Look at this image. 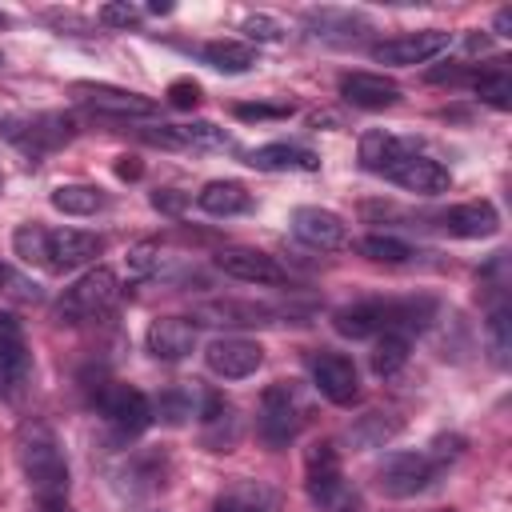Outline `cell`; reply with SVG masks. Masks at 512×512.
<instances>
[{"instance_id":"23","label":"cell","mask_w":512,"mask_h":512,"mask_svg":"<svg viewBox=\"0 0 512 512\" xmlns=\"http://www.w3.org/2000/svg\"><path fill=\"white\" fill-rule=\"evenodd\" d=\"M200 440L208 452H232L240 444V416L228 400L208 396L204 412H200Z\"/></svg>"},{"instance_id":"29","label":"cell","mask_w":512,"mask_h":512,"mask_svg":"<svg viewBox=\"0 0 512 512\" xmlns=\"http://www.w3.org/2000/svg\"><path fill=\"white\" fill-rule=\"evenodd\" d=\"M48 200L64 216H96L100 208H108V196L96 184H60V188H52Z\"/></svg>"},{"instance_id":"18","label":"cell","mask_w":512,"mask_h":512,"mask_svg":"<svg viewBox=\"0 0 512 512\" xmlns=\"http://www.w3.org/2000/svg\"><path fill=\"white\" fill-rule=\"evenodd\" d=\"M216 268L244 284H288V272L276 264V256L256 252V248H224L216 256Z\"/></svg>"},{"instance_id":"37","label":"cell","mask_w":512,"mask_h":512,"mask_svg":"<svg viewBox=\"0 0 512 512\" xmlns=\"http://www.w3.org/2000/svg\"><path fill=\"white\" fill-rule=\"evenodd\" d=\"M488 352H492V364H508V352H512V320H508V308H492L488 312Z\"/></svg>"},{"instance_id":"42","label":"cell","mask_w":512,"mask_h":512,"mask_svg":"<svg viewBox=\"0 0 512 512\" xmlns=\"http://www.w3.org/2000/svg\"><path fill=\"white\" fill-rule=\"evenodd\" d=\"M232 112L240 120H288L296 108L292 104H236Z\"/></svg>"},{"instance_id":"21","label":"cell","mask_w":512,"mask_h":512,"mask_svg":"<svg viewBox=\"0 0 512 512\" xmlns=\"http://www.w3.org/2000/svg\"><path fill=\"white\" fill-rule=\"evenodd\" d=\"M144 344L156 360H184L196 348V324H188L184 316H156L144 332Z\"/></svg>"},{"instance_id":"31","label":"cell","mask_w":512,"mask_h":512,"mask_svg":"<svg viewBox=\"0 0 512 512\" xmlns=\"http://www.w3.org/2000/svg\"><path fill=\"white\" fill-rule=\"evenodd\" d=\"M368 364H372L376 376H396V372L408 364V336H404V332H380V340H376Z\"/></svg>"},{"instance_id":"13","label":"cell","mask_w":512,"mask_h":512,"mask_svg":"<svg viewBox=\"0 0 512 512\" xmlns=\"http://www.w3.org/2000/svg\"><path fill=\"white\" fill-rule=\"evenodd\" d=\"M280 316H296V308H276L264 300H212L196 308L200 324H232V328H256V324H276Z\"/></svg>"},{"instance_id":"10","label":"cell","mask_w":512,"mask_h":512,"mask_svg":"<svg viewBox=\"0 0 512 512\" xmlns=\"http://www.w3.org/2000/svg\"><path fill=\"white\" fill-rule=\"evenodd\" d=\"M168 472H172V460H168L164 448H140L128 460H120L116 488L124 496H152V492H160L168 484Z\"/></svg>"},{"instance_id":"45","label":"cell","mask_w":512,"mask_h":512,"mask_svg":"<svg viewBox=\"0 0 512 512\" xmlns=\"http://www.w3.org/2000/svg\"><path fill=\"white\" fill-rule=\"evenodd\" d=\"M184 204H188V196L176 192V188H160V192H152V208H160V212H168V216H176Z\"/></svg>"},{"instance_id":"32","label":"cell","mask_w":512,"mask_h":512,"mask_svg":"<svg viewBox=\"0 0 512 512\" xmlns=\"http://www.w3.org/2000/svg\"><path fill=\"white\" fill-rule=\"evenodd\" d=\"M12 248L24 264H36V268H48V228L44 224H20L12 232Z\"/></svg>"},{"instance_id":"35","label":"cell","mask_w":512,"mask_h":512,"mask_svg":"<svg viewBox=\"0 0 512 512\" xmlns=\"http://www.w3.org/2000/svg\"><path fill=\"white\" fill-rule=\"evenodd\" d=\"M472 88L480 92V100L484 104H492V108H508L512 104V80H508V72L504 68H476V80H472Z\"/></svg>"},{"instance_id":"38","label":"cell","mask_w":512,"mask_h":512,"mask_svg":"<svg viewBox=\"0 0 512 512\" xmlns=\"http://www.w3.org/2000/svg\"><path fill=\"white\" fill-rule=\"evenodd\" d=\"M240 32H244L248 40H264V44H272V40L284 36V24H280L276 16H268V12H252V16H244Z\"/></svg>"},{"instance_id":"34","label":"cell","mask_w":512,"mask_h":512,"mask_svg":"<svg viewBox=\"0 0 512 512\" xmlns=\"http://www.w3.org/2000/svg\"><path fill=\"white\" fill-rule=\"evenodd\" d=\"M196 416V404H192V396L184 392V388H164L160 396H156V404H152V420H160V424H168V428H180V424H188Z\"/></svg>"},{"instance_id":"22","label":"cell","mask_w":512,"mask_h":512,"mask_svg":"<svg viewBox=\"0 0 512 512\" xmlns=\"http://www.w3.org/2000/svg\"><path fill=\"white\" fill-rule=\"evenodd\" d=\"M340 96L352 108L380 112V108H392L400 100V88L388 76H380V72H344L340 76Z\"/></svg>"},{"instance_id":"33","label":"cell","mask_w":512,"mask_h":512,"mask_svg":"<svg viewBox=\"0 0 512 512\" xmlns=\"http://www.w3.org/2000/svg\"><path fill=\"white\" fill-rule=\"evenodd\" d=\"M356 248H360V256H368V260H376V264H408V260L416 256L412 244H404L400 236H384V232L364 236Z\"/></svg>"},{"instance_id":"6","label":"cell","mask_w":512,"mask_h":512,"mask_svg":"<svg viewBox=\"0 0 512 512\" xmlns=\"http://www.w3.org/2000/svg\"><path fill=\"white\" fill-rule=\"evenodd\" d=\"M448 48H452V32H444V28H420V32H404V36H392V40L372 44V60L376 64H388V68H416V64L436 60Z\"/></svg>"},{"instance_id":"1","label":"cell","mask_w":512,"mask_h":512,"mask_svg":"<svg viewBox=\"0 0 512 512\" xmlns=\"http://www.w3.org/2000/svg\"><path fill=\"white\" fill-rule=\"evenodd\" d=\"M16 460H20V472H24L28 488L44 504V512H68L64 508V496H68V456H64L56 432L44 420H28L20 428Z\"/></svg>"},{"instance_id":"46","label":"cell","mask_w":512,"mask_h":512,"mask_svg":"<svg viewBox=\"0 0 512 512\" xmlns=\"http://www.w3.org/2000/svg\"><path fill=\"white\" fill-rule=\"evenodd\" d=\"M116 176H124V180H136V176H140V164H136V156H120V164H116Z\"/></svg>"},{"instance_id":"14","label":"cell","mask_w":512,"mask_h":512,"mask_svg":"<svg viewBox=\"0 0 512 512\" xmlns=\"http://www.w3.org/2000/svg\"><path fill=\"white\" fill-rule=\"evenodd\" d=\"M204 364L224 380H244L264 364V348L248 336H220L204 348Z\"/></svg>"},{"instance_id":"20","label":"cell","mask_w":512,"mask_h":512,"mask_svg":"<svg viewBox=\"0 0 512 512\" xmlns=\"http://www.w3.org/2000/svg\"><path fill=\"white\" fill-rule=\"evenodd\" d=\"M436 220H440V228H444L448 236H460V240H484V236H496V232H500V212H496L488 200L452 204V208H444Z\"/></svg>"},{"instance_id":"47","label":"cell","mask_w":512,"mask_h":512,"mask_svg":"<svg viewBox=\"0 0 512 512\" xmlns=\"http://www.w3.org/2000/svg\"><path fill=\"white\" fill-rule=\"evenodd\" d=\"M508 28H512V8H500V12H496V32L508 36Z\"/></svg>"},{"instance_id":"7","label":"cell","mask_w":512,"mask_h":512,"mask_svg":"<svg viewBox=\"0 0 512 512\" xmlns=\"http://www.w3.org/2000/svg\"><path fill=\"white\" fill-rule=\"evenodd\" d=\"M304 488H308V500L328 512L348 488H344V468H340V452L332 440H320L304 452Z\"/></svg>"},{"instance_id":"11","label":"cell","mask_w":512,"mask_h":512,"mask_svg":"<svg viewBox=\"0 0 512 512\" xmlns=\"http://www.w3.org/2000/svg\"><path fill=\"white\" fill-rule=\"evenodd\" d=\"M140 136L156 148H192V152H220L228 148V132L216 128L212 120H192V124H156V128H140Z\"/></svg>"},{"instance_id":"8","label":"cell","mask_w":512,"mask_h":512,"mask_svg":"<svg viewBox=\"0 0 512 512\" xmlns=\"http://www.w3.org/2000/svg\"><path fill=\"white\" fill-rule=\"evenodd\" d=\"M96 404H100V416L120 436H140L152 424V400L140 388H132V384H104Z\"/></svg>"},{"instance_id":"4","label":"cell","mask_w":512,"mask_h":512,"mask_svg":"<svg viewBox=\"0 0 512 512\" xmlns=\"http://www.w3.org/2000/svg\"><path fill=\"white\" fill-rule=\"evenodd\" d=\"M304 424V404L296 396V384L292 380H276L264 388L260 396V416H256V428H260V440L268 448H284L296 440Z\"/></svg>"},{"instance_id":"44","label":"cell","mask_w":512,"mask_h":512,"mask_svg":"<svg viewBox=\"0 0 512 512\" xmlns=\"http://www.w3.org/2000/svg\"><path fill=\"white\" fill-rule=\"evenodd\" d=\"M168 104L172 108H196L200 104V84L196 80H172L168 84Z\"/></svg>"},{"instance_id":"48","label":"cell","mask_w":512,"mask_h":512,"mask_svg":"<svg viewBox=\"0 0 512 512\" xmlns=\"http://www.w3.org/2000/svg\"><path fill=\"white\" fill-rule=\"evenodd\" d=\"M148 12H172V4L168 0H156V4H148Z\"/></svg>"},{"instance_id":"5","label":"cell","mask_w":512,"mask_h":512,"mask_svg":"<svg viewBox=\"0 0 512 512\" xmlns=\"http://www.w3.org/2000/svg\"><path fill=\"white\" fill-rule=\"evenodd\" d=\"M0 136L16 144L28 156H44L72 140V120L60 112H40V116H0Z\"/></svg>"},{"instance_id":"50","label":"cell","mask_w":512,"mask_h":512,"mask_svg":"<svg viewBox=\"0 0 512 512\" xmlns=\"http://www.w3.org/2000/svg\"><path fill=\"white\" fill-rule=\"evenodd\" d=\"M440 512H452V508H440Z\"/></svg>"},{"instance_id":"27","label":"cell","mask_w":512,"mask_h":512,"mask_svg":"<svg viewBox=\"0 0 512 512\" xmlns=\"http://www.w3.org/2000/svg\"><path fill=\"white\" fill-rule=\"evenodd\" d=\"M304 24L312 28V36H324V40H352L360 36V28H368L364 16L344 12V8H308Z\"/></svg>"},{"instance_id":"39","label":"cell","mask_w":512,"mask_h":512,"mask_svg":"<svg viewBox=\"0 0 512 512\" xmlns=\"http://www.w3.org/2000/svg\"><path fill=\"white\" fill-rule=\"evenodd\" d=\"M128 272H132V276H152V272H160V244H152V240L132 244V248H128Z\"/></svg>"},{"instance_id":"25","label":"cell","mask_w":512,"mask_h":512,"mask_svg":"<svg viewBox=\"0 0 512 512\" xmlns=\"http://www.w3.org/2000/svg\"><path fill=\"white\" fill-rule=\"evenodd\" d=\"M196 208L208 216H240L252 208V192L240 180H208L196 192Z\"/></svg>"},{"instance_id":"43","label":"cell","mask_w":512,"mask_h":512,"mask_svg":"<svg viewBox=\"0 0 512 512\" xmlns=\"http://www.w3.org/2000/svg\"><path fill=\"white\" fill-rule=\"evenodd\" d=\"M140 16H144V12H140L136 4H104V8H100V20L112 24V28H136Z\"/></svg>"},{"instance_id":"36","label":"cell","mask_w":512,"mask_h":512,"mask_svg":"<svg viewBox=\"0 0 512 512\" xmlns=\"http://www.w3.org/2000/svg\"><path fill=\"white\" fill-rule=\"evenodd\" d=\"M212 512H272V496L256 484H248V488H232V492H224L216 504H212Z\"/></svg>"},{"instance_id":"26","label":"cell","mask_w":512,"mask_h":512,"mask_svg":"<svg viewBox=\"0 0 512 512\" xmlns=\"http://www.w3.org/2000/svg\"><path fill=\"white\" fill-rule=\"evenodd\" d=\"M408 152H412V148H408L400 136H392V132L372 128V132L360 136V164H364L368 172H376V176H388Z\"/></svg>"},{"instance_id":"17","label":"cell","mask_w":512,"mask_h":512,"mask_svg":"<svg viewBox=\"0 0 512 512\" xmlns=\"http://www.w3.org/2000/svg\"><path fill=\"white\" fill-rule=\"evenodd\" d=\"M108 248L104 236L80 232V228H48V272H72L88 260H96Z\"/></svg>"},{"instance_id":"41","label":"cell","mask_w":512,"mask_h":512,"mask_svg":"<svg viewBox=\"0 0 512 512\" xmlns=\"http://www.w3.org/2000/svg\"><path fill=\"white\" fill-rule=\"evenodd\" d=\"M0 296H16V300H36L40 296V288L32 284V280H24V276H16L4 260H0Z\"/></svg>"},{"instance_id":"51","label":"cell","mask_w":512,"mask_h":512,"mask_svg":"<svg viewBox=\"0 0 512 512\" xmlns=\"http://www.w3.org/2000/svg\"><path fill=\"white\" fill-rule=\"evenodd\" d=\"M0 64H4V56H0Z\"/></svg>"},{"instance_id":"16","label":"cell","mask_w":512,"mask_h":512,"mask_svg":"<svg viewBox=\"0 0 512 512\" xmlns=\"http://www.w3.org/2000/svg\"><path fill=\"white\" fill-rule=\"evenodd\" d=\"M72 96L80 104H88L92 112H104V116H152L156 112V100H148L140 92H128V88H112V84L76 80L72 84Z\"/></svg>"},{"instance_id":"24","label":"cell","mask_w":512,"mask_h":512,"mask_svg":"<svg viewBox=\"0 0 512 512\" xmlns=\"http://www.w3.org/2000/svg\"><path fill=\"white\" fill-rule=\"evenodd\" d=\"M248 164L260 172H316L320 156L300 144H260L248 152Z\"/></svg>"},{"instance_id":"9","label":"cell","mask_w":512,"mask_h":512,"mask_svg":"<svg viewBox=\"0 0 512 512\" xmlns=\"http://www.w3.org/2000/svg\"><path fill=\"white\" fill-rule=\"evenodd\" d=\"M32 380V356L24 344V332L12 316L0 312V400H20Z\"/></svg>"},{"instance_id":"3","label":"cell","mask_w":512,"mask_h":512,"mask_svg":"<svg viewBox=\"0 0 512 512\" xmlns=\"http://www.w3.org/2000/svg\"><path fill=\"white\" fill-rule=\"evenodd\" d=\"M440 472L444 468L428 452H388L376 464V488L392 500H408V496L428 492L440 480Z\"/></svg>"},{"instance_id":"12","label":"cell","mask_w":512,"mask_h":512,"mask_svg":"<svg viewBox=\"0 0 512 512\" xmlns=\"http://www.w3.org/2000/svg\"><path fill=\"white\" fill-rule=\"evenodd\" d=\"M312 384L320 388V396L324 400H332V404H356L360 400V372H356V364L348 360V356H340V352H316L312 356Z\"/></svg>"},{"instance_id":"28","label":"cell","mask_w":512,"mask_h":512,"mask_svg":"<svg viewBox=\"0 0 512 512\" xmlns=\"http://www.w3.org/2000/svg\"><path fill=\"white\" fill-rule=\"evenodd\" d=\"M200 56H204L208 68L228 72V76H240V72H248L256 64V48L244 44V40H208L200 48Z\"/></svg>"},{"instance_id":"49","label":"cell","mask_w":512,"mask_h":512,"mask_svg":"<svg viewBox=\"0 0 512 512\" xmlns=\"http://www.w3.org/2000/svg\"><path fill=\"white\" fill-rule=\"evenodd\" d=\"M8 24H12V16H8V12H0V28H8Z\"/></svg>"},{"instance_id":"19","label":"cell","mask_w":512,"mask_h":512,"mask_svg":"<svg viewBox=\"0 0 512 512\" xmlns=\"http://www.w3.org/2000/svg\"><path fill=\"white\" fill-rule=\"evenodd\" d=\"M388 180L400 184L404 192H416V196H440V192H448V184H452L448 168H444L440 160H432V156H420V152H408V156L388 172Z\"/></svg>"},{"instance_id":"15","label":"cell","mask_w":512,"mask_h":512,"mask_svg":"<svg viewBox=\"0 0 512 512\" xmlns=\"http://www.w3.org/2000/svg\"><path fill=\"white\" fill-rule=\"evenodd\" d=\"M292 232L296 240H304L308 248H320V252H336L348 244V224L332 212V208H320V204H304L292 212Z\"/></svg>"},{"instance_id":"2","label":"cell","mask_w":512,"mask_h":512,"mask_svg":"<svg viewBox=\"0 0 512 512\" xmlns=\"http://www.w3.org/2000/svg\"><path fill=\"white\" fill-rule=\"evenodd\" d=\"M116 300H120V280L112 268L100 264V268H88L72 288H64V296L56 300V316L64 324H84L112 312Z\"/></svg>"},{"instance_id":"30","label":"cell","mask_w":512,"mask_h":512,"mask_svg":"<svg viewBox=\"0 0 512 512\" xmlns=\"http://www.w3.org/2000/svg\"><path fill=\"white\" fill-rule=\"evenodd\" d=\"M400 428H404V420H400L396 412H380V408H372V412H364V416L348 428V440H352L356 448H380V444H388Z\"/></svg>"},{"instance_id":"40","label":"cell","mask_w":512,"mask_h":512,"mask_svg":"<svg viewBox=\"0 0 512 512\" xmlns=\"http://www.w3.org/2000/svg\"><path fill=\"white\" fill-rule=\"evenodd\" d=\"M464 448H468L464 436H456V432H440V436L428 444V456H432L440 468H448V464H456V460L464 456Z\"/></svg>"}]
</instances>
